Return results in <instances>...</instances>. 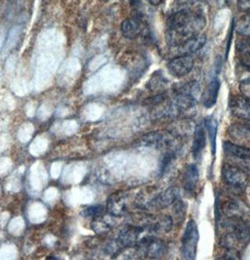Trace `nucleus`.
<instances>
[{
    "instance_id": "f257e3e1",
    "label": "nucleus",
    "mask_w": 250,
    "mask_h": 260,
    "mask_svg": "<svg viewBox=\"0 0 250 260\" xmlns=\"http://www.w3.org/2000/svg\"><path fill=\"white\" fill-rule=\"evenodd\" d=\"M206 25V14L188 9H173L167 21L166 40L171 48L201 34Z\"/></svg>"
},
{
    "instance_id": "f03ea898",
    "label": "nucleus",
    "mask_w": 250,
    "mask_h": 260,
    "mask_svg": "<svg viewBox=\"0 0 250 260\" xmlns=\"http://www.w3.org/2000/svg\"><path fill=\"white\" fill-rule=\"evenodd\" d=\"M217 212L222 225L236 222H247L250 219V209L236 198L227 197L216 200Z\"/></svg>"
},
{
    "instance_id": "7ed1b4c3",
    "label": "nucleus",
    "mask_w": 250,
    "mask_h": 260,
    "mask_svg": "<svg viewBox=\"0 0 250 260\" xmlns=\"http://www.w3.org/2000/svg\"><path fill=\"white\" fill-rule=\"evenodd\" d=\"M140 144L145 147L165 149L167 151H177L178 149L177 137L173 133L166 130L150 132L141 138Z\"/></svg>"
},
{
    "instance_id": "20e7f679",
    "label": "nucleus",
    "mask_w": 250,
    "mask_h": 260,
    "mask_svg": "<svg viewBox=\"0 0 250 260\" xmlns=\"http://www.w3.org/2000/svg\"><path fill=\"white\" fill-rule=\"evenodd\" d=\"M199 229L195 221L188 223L181 239V253L185 259L193 260L197 255V248L199 242Z\"/></svg>"
},
{
    "instance_id": "39448f33",
    "label": "nucleus",
    "mask_w": 250,
    "mask_h": 260,
    "mask_svg": "<svg viewBox=\"0 0 250 260\" xmlns=\"http://www.w3.org/2000/svg\"><path fill=\"white\" fill-rule=\"evenodd\" d=\"M136 253L149 258H160L166 253V244L152 236H145L135 246Z\"/></svg>"
},
{
    "instance_id": "423d86ee",
    "label": "nucleus",
    "mask_w": 250,
    "mask_h": 260,
    "mask_svg": "<svg viewBox=\"0 0 250 260\" xmlns=\"http://www.w3.org/2000/svg\"><path fill=\"white\" fill-rule=\"evenodd\" d=\"M222 178L226 184L234 189L243 190L247 185V176L242 169L230 165L222 168Z\"/></svg>"
},
{
    "instance_id": "0eeeda50",
    "label": "nucleus",
    "mask_w": 250,
    "mask_h": 260,
    "mask_svg": "<svg viewBox=\"0 0 250 260\" xmlns=\"http://www.w3.org/2000/svg\"><path fill=\"white\" fill-rule=\"evenodd\" d=\"M194 67V59L190 55L178 56L168 64V70L173 77L181 78L188 75Z\"/></svg>"
},
{
    "instance_id": "6e6552de",
    "label": "nucleus",
    "mask_w": 250,
    "mask_h": 260,
    "mask_svg": "<svg viewBox=\"0 0 250 260\" xmlns=\"http://www.w3.org/2000/svg\"><path fill=\"white\" fill-rule=\"evenodd\" d=\"M146 229L129 224L119 232L117 242L121 248H133L138 244L142 239L141 235L143 234Z\"/></svg>"
},
{
    "instance_id": "1a4fd4ad",
    "label": "nucleus",
    "mask_w": 250,
    "mask_h": 260,
    "mask_svg": "<svg viewBox=\"0 0 250 260\" xmlns=\"http://www.w3.org/2000/svg\"><path fill=\"white\" fill-rule=\"evenodd\" d=\"M127 192L119 191L109 196L107 201V211L111 216L121 217L127 211Z\"/></svg>"
},
{
    "instance_id": "9d476101",
    "label": "nucleus",
    "mask_w": 250,
    "mask_h": 260,
    "mask_svg": "<svg viewBox=\"0 0 250 260\" xmlns=\"http://www.w3.org/2000/svg\"><path fill=\"white\" fill-rule=\"evenodd\" d=\"M230 110L233 116L250 120V98L243 96L233 97L230 102Z\"/></svg>"
},
{
    "instance_id": "9b49d317",
    "label": "nucleus",
    "mask_w": 250,
    "mask_h": 260,
    "mask_svg": "<svg viewBox=\"0 0 250 260\" xmlns=\"http://www.w3.org/2000/svg\"><path fill=\"white\" fill-rule=\"evenodd\" d=\"M180 191L177 187H170L164 192H159L153 202L152 210H161L174 204L179 199Z\"/></svg>"
},
{
    "instance_id": "f8f14e48",
    "label": "nucleus",
    "mask_w": 250,
    "mask_h": 260,
    "mask_svg": "<svg viewBox=\"0 0 250 260\" xmlns=\"http://www.w3.org/2000/svg\"><path fill=\"white\" fill-rule=\"evenodd\" d=\"M200 180L199 169L195 165H188L182 177V186L185 192L193 194L197 190V186Z\"/></svg>"
},
{
    "instance_id": "ddd939ff",
    "label": "nucleus",
    "mask_w": 250,
    "mask_h": 260,
    "mask_svg": "<svg viewBox=\"0 0 250 260\" xmlns=\"http://www.w3.org/2000/svg\"><path fill=\"white\" fill-rule=\"evenodd\" d=\"M205 44H206V36L204 34H200L196 37L188 40V42H185L184 44H181L178 47L172 48V49L176 51L177 53L181 54L180 56L190 55L201 49Z\"/></svg>"
},
{
    "instance_id": "4468645a",
    "label": "nucleus",
    "mask_w": 250,
    "mask_h": 260,
    "mask_svg": "<svg viewBox=\"0 0 250 260\" xmlns=\"http://www.w3.org/2000/svg\"><path fill=\"white\" fill-rule=\"evenodd\" d=\"M120 30L123 37L128 40H135L140 36L142 32V26L138 19L127 18L121 23Z\"/></svg>"
},
{
    "instance_id": "2eb2a0df",
    "label": "nucleus",
    "mask_w": 250,
    "mask_h": 260,
    "mask_svg": "<svg viewBox=\"0 0 250 260\" xmlns=\"http://www.w3.org/2000/svg\"><path fill=\"white\" fill-rule=\"evenodd\" d=\"M158 192L153 188H146L138 193L135 200V205L140 210H152L153 202Z\"/></svg>"
},
{
    "instance_id": "dca6fc26",
    "label": "nucleus",
    "mask_w": 250,
    "mask_h": 260,
    "mask_svg": "<svg viewBox=\"0 0 250 260\" xmlns=\"http://www.w3.org/2000/svg\"><path fill=\"white\" fill-rule=\"evenodd\" d=\"M219 89H220V82L217 78L213 79L208 85L202 96V103H203V106L206 108H212L214 106L218 98Z\"/></svg>"
},
{
    "instance_id": "f3484780",
    "label": "nucleus",
    "mask_w": 250,
    "mask_h": 260,
    "mask_svg": "<svg viewBox=\"0 0 250 260\" xmlns=\"http://www.w3.org/2000/svg\"><path fill=\"white\" fill-rule=\"evenodd\" d=\"M205 145H206L205 128L202 125H198L195 130L194 140H193V147H192V152L196 159L200 158Z\"/></svg>"
},
{
    "instance_id": "a211bd4d",
    "label": "nucleus",
    "mask_w": 250,
    "mask_h": 260,
    "mask_svg": "<svg viewBox=\"0 0 250 260\" xmlns=\"http://www.w3.org/2000/svg\"><path fill=\"white\" fill-rule=\"evenodd\" d=\"M223 149L226 154L236 157L238 159H242V160H250V149L248 148L238 146L233 143L226 141L223 144Z\"/></svg>"
},
{
    "instance_id": "6ab92c4d",
    "label": "nucleus",
    "mask_w": 250,
    "mask_h": 260,
    "mask_svg": "<svg viewBox=\"0 0 250 260\" xmlns=\"http://www.w3.org/2000/svg\"><path fill=\"white\" fill-rule=\"evenodd\" d=\"M172 225H173V221L171 217L162 216L158 218L157 220H154L148 230L151 233L166 234V233H169L171 230Z\"/></svg>"
},
{
    "instance_id": "aec40b11",
    "label": "nucleus",
    "mask_w": 250,
    "mask_h": 260,
    "mask_svg": "<svg viewBox=\"0 0 250 260\" xmlns=\"http://www.w3.org/2000/svg\"><path fill=\"white\" fill-rule=\"evenodd\" d=\"M200 92V87L198 82L196 81H191V82H186L183 84L177 85L174 87V93H182L186 94L198 98Z\"/></svg>"
},
{
    "instance_id": "412c9836",
    "label": "nucleus",
    "mask_w": 250,
    "mask_h": 260,
    "mask_svg": "<svg viewBox=\"0 0 250 260\" xmlns=\"http://www.w3.org/2000/svg\"><path fill=\"white\" fill-rule=\"evenodd\" d=\"M91 230H93L97 235H104L112 230V224L108 222L107 218L100 215L93 218L91 222Z\"/></svg>"
},
{
    "instance_id": "4be33fe9",
    "label": "nucleus",
    "mask_w": 250,
    "mask_h": 260,
    "mask_svg": "<svg viewBox=\"0 0 250 260\" xmlns=\"http://www.w3.org/2000/svg\"><path fill=\"white\" fill-rule=\"evenodd\" d=\"M204 127L208 133L210 142L212 146V153L215 154L216 151V135H217V122L215 119L208 118L204 120Z\"/></svg>"
},
{
    "instance_id": "5701e85b",
    "label": "nucleus",
    "mask_w": 250,
    "mask_h": 260,
    "mask_svg": "<svg viewBox=\"0 0 250 260\" xmlns=\"http://www.w3.org/2000/svg\"><path fill=\"white\" fill-rule=\"evenodd\" d=\"M238 55L241 63L250 69V40L242 41L238 44Z\"/></svg>"
},
{
    "instance_id": "b1692460",
    "label": "nucleus",
    "mask_w": 250,
    "mask_h": 260,
    "mask_svg": "<svg viewBox=\"0 0 250 260\" xmlns=\"http://www.w3.org/2000/svg\"><path fill=\"white\" fill-rule=\"evenodd\" d=\"M236 31L241 36L250 38V12L238 20Z\"/></svg>"
},
{
    "instance_id": "393cba45",
    "label": "nucleus",
    "mask_w": 250,
    "mask_h": 260,
    "mask_svg": "<svg viewBox=\"0 0 250 260\" xmlns=\"http://www.w3.org/2000/svg\"><path fill=\"white\" fill-rule=\"evenodd\" d=\"M105 212V208L101 205H95V206H89L85 208L84 210H82L81 215L83 217H87V218H95V217L103 215Z\"/></svg>"
},
{
    "instance_id": "a878e982",
    "label": "nucleus",
    "mask_w": 250,
    "mask_h": 260,
    "mask_svg": "<svg viewBox=\"0 0 250 260\" xmlns=\"http://www.w3.org/2000/svg\"><path fill=\"white\" fill-rule=\"evenodd\" d=\"M175 152L176 151L169 150L163 155L162 159L160 161V175L166 173V171L168 170V168L171 165V162L175 157Z\"/></svg>"
},
{
    "instance_id": "bb28decb",
    "label": "nucleus",
    "mask_w": 250,
    "mask_h": 260,
    "mask_svg": "<svg viewBox=\"0 0 250 260\" xmlns=\"http://www.w3.org/2000/svg\"><path fill=\"white\" fill-rule=\"evenodd\" d=\"M166 84H167V80L163 77L162 75L161 76H159V75L155 76L154 75L148 82L147 87H149L151 91L152 90H160V89H163L165 87Z\"/></svg>"
},
{
    "instance_id": "cd10ccee",
    "label": "nucleus",
    "mask_w": 250,
    "mask_h": 260,
    "mask_svg": "<svg viewBox=\"0 0 250 260\" xmlns=\"http://www.w3.org/2000/svg\"><path fill=\"white\" fill-rule=\"evenodd\" d=\"M240 2H242L243 8H246V10L250 12V0H240Z\"/></svg>"
},
{
    "instance_id": "c85d7f7f",
    "label": "nucleus",
    "mask_w": 250,
    "mask_h": 260,
    "mask_svg": "<svg viewBox=\"0 0 250 260\" xmlns=\"http://www.w3.org/2000/svg\"><path fill=\"white\" fill-rule=\"evenodd\" d=\"M147 1L152 6H158V5H160L162 3L164 0H147Z\"/></svg>"
},
{
    "instance_id": "c756f323",
    "label": "nucleus",
    "mask_w": 250,
    "mask_h": 260,
    "mask_svg": "<svg viewBox=\"0 0 250 260\" xmlns=\"http://www.w3.org/2000/svg\"><path fill=\"white\" fill-rule=\"evenodd\" d=\"M129 2L132 6H137L140 3V0H129Z\"/></svg>"
},
{
    "instance_id": "7c9ffc66",
    "label": "nucleus",
    "mask_w": 250,
    "mask_h": 260,
    "mask_svg": "<svg viewBox=\"0 0 250 260\" xmlns=\"http://www.w3.org/2000/svg\"><path fill=\"white\" fill-rule=\"evenodd\" d=\"M244 126H245L246 129L250 130V120H246V122L244 123Z\"/></svg>"
}]
</instances>
